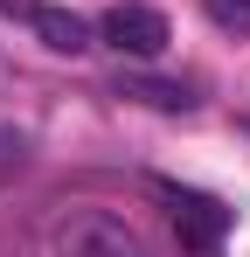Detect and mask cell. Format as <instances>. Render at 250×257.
I'll return each instance as SVG.
<instances>
[{
  "mask_svg": "<svg viewBox=\"0 0 250 257\" xmlns=\"http://www.w3.org/2000/svg\"><path fill=\"white\" fill-rule=\"evenodd\" d=\"M49 257H146V243L111 209H70L49 229Z\"/></svg>",
  "mask_w": 250,
  "mask_h": 257,
  "instance_id": "obj_1",
  "label": "cell"
},
{
  "mask_svg": "<svg viewBox=\"0 0 250 257\" xmlns=\"http://www.w3.org/2000/svg\"><path fill=\"white\" fill-rule=\"evenodd\" d=\"M97 35L118 49V56H139V63H153V56L174 42V35H167V14H160V7H146V0H118V7H104Z\"/></svg>",
  "mask_w": 250,
  "mask_h": 257,
  "instance_id": "obj_2",
  "label": "cell"
},
{
  "mask_svg": "<svg viewBox=\"0 0 250 257\" xmlns=\"http://www.w3.org/2000/svg\"><path fill=\"white\" fill-rule=\"evenodd\" d=\"M222 229H229V209L215 195H174V236H181V250L208 257L222 243Z\"/></svg>",
  "mask_w": 250,
  "mask_h": 257,
  "instance_id": "obj_3",
  "label": "cell"
},
{
  "mask_svg": "<svg viewBox=\"0 0 250 257\" xmlns=\"http://www.w3.org/2000/svg\"><path fill=\"white\" fill-rule=\"evenodd\" d=\"M35 35L49 49H63V56H77V49H90V21L83 14H63V7H35Z\"/></svg>",
  "mask_w": 250,
  "mask_h": 257,
  "instance_id": "obj_4",
  "label": "cell"
},
{
  "mask_svg": "<svg viewBox=\"0 0 250 257\" xmlns=\"http://www.w3.org/2000/svg\"><path fill=\"white\" fill-rule=\"evenodd\" d=\"M0 14H28L35 21V0H0Z\"/></svg>",
  "mask_w": 250,
  "mask_h": 257,
  "instance_id": "obj_5",
  "label": "cell"
},
{
  "mask_svg": "<svg viewBox=\"0 0 250 257\" xmlns=\"http://www.w3.org/2000/svg\"><path fill=\"white\" fill-rule=\"evenodd\" d=\"M236 7H250V0H236Z\"/></svg>",
  "mask_w": 250,
  "mask_h": 257,
  "instance_id": "obj_6",
  "label": "cell"
}]
</instances>
